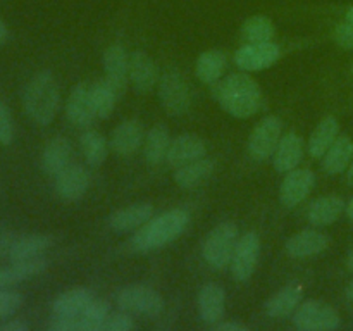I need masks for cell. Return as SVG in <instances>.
I'll return each instance as SVG.
<instances>
[{"instance_id":"46","label":"cell","mask_w":353,"mask_h":331,"mask_svg":"<svg viewBox=\"0 0 353 331\" xmlns=\"http://www.w3.org/2000/svg\"><path fill=\"white\" fill-rule=\"evenodd\" d=\"M347 181H348V185L353 186V161H352V164L348 166V169H347Z\"/></svg>"},{"instance_id":"21","label":"cell","mask_w":353,"mask_h":331,"mask_svg":"<svg viewBox=\"0 0 353 331\" xmlns=\"http://www.w3.org/2000/svg\"><path fill=\"white\" fill-rule=\"evenodd\" d=\"M226 309V293L216 283H207L199 293V312L205 323L217 324Z\"/></svg>"},{"instance_id":"24","label":"cell","mask_w":353,"mask_h":331,"mask_svg":"<svg viewBox=\"0 0 353 331\" xmlns=\"http://www.w3.org/2000/svg\"><path fill=\"white\" fill-rule=\"evenodd\" d=\"M347 209L343 199L338 195H326L319 197L314 200L307 210V219L314 224V226H330V224L336 223L343 210Z\"/></svg>"},{"instance_id":"3","label":"cell","mask_w":353,"mask_h":331,"mask_svg":"<svg viewBox=\"0 0 353 331\" xmlns=\"http://www.w3.org/2000/svg\"><path fill=\"white\" fill-rule=\"evenodd\" d=\"M190 223V214L185 209H171L140 226L131 238V247L137 252H152L174 241Z\"/></svg>"},{"instance_id":"30","label":"cell","mask_w":353,"mask_h":331,"mask_svg":"<svg viewBox=\"0 0 353 331\" xmlns=\"http://www.w3.org/2000/svg\"><path fill=\"white\" fill-rule=\"evenodd\" d=\"M340 137V123L334 116H326L321 119L316 130L312 131L309 138V154L310 157L319 159L324 157L327 148L333 145V141Z\"/></svg>"},{"instance_id":"31","label":"cell","mask_w":353,"mask_h":331,"mask_svg":"<svg viewBox=\"0 0 353 331\" xmlns=\"http://www.w3.org/2000/svg\"><path fill=\"white\" fill-rule=\"evenodd\" d=\"M169 145H171V137H169L168 128H165L164 124H155V126L150 128V131L145 134V161L150 166L161 164L165 159V155H168Z\"/></svg>"},{"instance_id":"38","label":"cell","mask_w":353,"mask_h":331,"mask_svg":"<svg viewBox=\"0 0 353 331\" xmlns=\"http://www.w3.org/2000/svg\"><path fill=\"white\" fill-rule=\"evenodd\" d=\"M14 140V121L9 107L0 99V145H9Z\"/></svg>"},{"instance_id":"14","label":"cell","mask_w":353,"mask_h":331,"mask_svg":"<svg viewBox=\"0 0 353 331\" xmlns=\"http://www.w3.org/2000/svg\"><path fill=\"white\" fill-rule=\"evenodd\" d=\"M65 116L76 128H88L97 117L92 103L88 83H78L65 102Z\"/></svg>"},{"instance_id":"40","label":"cell","mask_w":353,"mask_h":331,"mask_svg":"<svg viewBox=\"0 0 353 331\" xmlns=\"http://www.w3.org/2000/svg\"><path fill=\"white\" fill-rule=\"evenodd\" d=\"M134 328L133 319H131L128 314H114V316L107 317L105 324H103L102 330L105 331H130Z\"/></svg>"},{"instance_id":"29","label":"cell","mask_w":353,"mask_h":331,"mask_svg":"<svg viewBox=\"0 0 353 331\" xmlns=\"http://www.w3.org/2000/svg\"><path fill=\"white\" fill-rule=\"evenodd\" d=\"M214 169H216V162L212 159H196V161L190 162V164L176 168L174 181L181 188H195V186L202 185L203 181H207L212 176Z\"/></svg>"},{"instance_id":"15","label":"cell","mask_w":353,"mask_h":331,"mask_svg":"<svg viewBox=\"0 0 353 331\" xmlns=\"http://www.w3.org/2000/svg\"><path fill=\"white\" fill-rule=\"evenodd\" d=\"M143 140V124L138 119H126L114 128L112 134H110V148L116 155L130 157L141 147Z\"/></svg>"},{"instance_id":"32","label":"cell","mask_w":353,"mask_h":331,"mask_svg":"<svg viewBox=\"0 0 353 331\" xmlns=\"http://www.w3.org/2000/svg\"><path fill=\"white\" fill-rule=\"evenodd\" d=\"M226 64L228 61L224 52L207 50L200 54V57L196 59L195 72L200 81L205 83V85H214L216 81H219L223 72L226 71Z\"/></svg>"},{"instance_id":"27","label":"cell","mask_w":353,"mask_h":331,"mask_svg":"<svg viewBox=\"0 0 353 331\" xmlns=\"http://www.w3.org/2000/svg\"><path fill=\"white\" fill-rule=\"evenodd\" d=\"M92 300L93 297L90 293V290L81 288V286L65 290L64 293H61L52 302V312H54V316L59 317H78L81 316L83 310L86 309V305Z\"/></svg>"},{"instance_id":"11","label":"cell","mask_w":353,"mask_h":331,"mask_svg":"<svg viewBox=\"0 0 353 331\" xmlns=\"http://www.w3.org/2000/svg\"><path fill=\"white\" fill-rule=\"evenodd\" d=\"M314 185H316V174L310 169H293V171L286 172L285 179H283L281 188H279V200L288 209L296 207L309 197Z\"/></svg>"},{"instance_id":"22","label":"cell","mask_w":353,"mask_h":331,"mask_svg":"<svg viewBox=\"0 0 353 331\" xmlns=\"http://www.w3.org/2000/svg\"><path fill=\"white\" fill-rule=\"evenodd\" d=\"M303 299V286L300 283H290L288 286L279 290L265 303V312L274 319H285L295 312Z\"/></svg>"},{"instance_id":"42","label":"cell","mask_w":353,"mask_h":331,"mask_svg":"<svg viewBox=\"0 0 353 331\" xmlns=\"http://www.w3.org/2000/svg\"><path fill=\"white\" fill-rule=\"evenodd\" d=\"M30 324L23 319H10L6 323H0V331H28Z\"/></svg>"},{"instance_id":"28","label":"cell","mask_w":353,"mask_h":331,"mask_svg":"<svg viewBox=\"0 0 353 331\" xmlns=\"http://www.w3.org/2000/svg\"><path fill=\"white\" fill-rule=\"evenodd\" d=\"M353 161V140L348 134H340L333 141L323 159V169L327 174H340L347 171Z\"/></svg>"},{"instance_id":"9","label":"cell","mask_w":353,"mask_h":331,"mask_svg":"<svg viewBox=\"0 0 353 331\" xmlns=\"http://www.w3.org/2000/svg\"><path fill=\"white\" fill-rule=\"evenodd\" d=\"M259 254H261V238L255 231H248L238 238L230 264L231 274L236 281H247L252 278L257 268Z\"/></svg>"},{"instance_id":"25","label":"cell","mask_w":353,"mask_h":331,"mask_svg":"<svg viewBox=\"0 0 353 331\" xmlns=\"http://www.w3.org/2000/svg\"><path fill=\"white\" fill-rule=\"evenodd\" d=\"M69 161H71V143L64 137H55L45 145L41 152V169L48 176H57L62 169L68 168Z\"/></svg>"},{"instance_id":"2","label":"cell","mask_w":353,"mask_h":331,"mask_svg":"<svg viewBox=\"0 0 353 331\" xmlns=\"http://www.w3.org/2000/svg\"><path fill=\"white\" fill-rule=\"evenodd\" d=\"M24 112L38 126H48L57 116L61 90L50 71H40L30 79L23 95Z\"/></svg>"},{"instance_id":"49","label":"cell","mask_w":353,"mask_h":331,"mask_svg":"<svg viewBox=\"0 0 353 331\" xmlns=\"http://www.w3.org/2000/svg\"><path fill=\"white\" fill-rule=\"evenodd\" d=\"M347 297H348V299H350V300H353V279L350 281V285L347 286Z\"/></svg>"},{"instance_id":"26","label":"cell","mask_w":353,"mask_h":331,"mask_svg":"<svg viewBox=\"0 0 353 331\" xmlns=\"http://www.w3.org/2000/svg\"><path fill=\"white\" fill-rule=\"evenodd\" d=\"M52 245V237L45 233H31L24 234V237L16 238L10 245L7 257L12 262L17 261H28V259L40 257L48 247Z\"/></svg>"},{"instance_id":"6","label":"cell","mask_w":353,"mask_h":331,"mask_svg":"<svg viewBox=\"0 0 353 331\" xmlns=\"http://www.w3.org/2000/svg\"><path fill=\"white\" fill-rule=\"evenodd\" d=\"M293 323L303 331H326L336 330L341 324L336 309L321 300H307L300 303L293 316Z\"/></svg>"},{"instance_id":"4","label":"cell","mask_w":353,"mask_h":331,"mask_svg":"<svg viewBox=\"0 0 353 331\" xmlns=\"http://www.w3.org/2000/svg\"><path fill=\"white\" fill-rule=\"evenodd\" d=\"M238 241V226L231 221H224L219 223L212 231L209 233V237L205 238V243H203L202 255L203 261L207 262V265L216 271L228 268L231 264V259H233L234 247H236Z\"/></svg>"},{"instance_id":"37","label":"cell","mask_w":353,"mask_h":331,"mask_svg":"<svg viewBox=\"0 0 353 331\" xmlns=\"http://www.w3.org/2000/svg\"><path fill=\"white\" fill-rule=\"evenodd\" d=\"M24 299L19 292L9 288H0V321L16 314L23 305Z\"/></svg>"},{"instance_id":"36","label":"cell","mask_w":353,"mask_h":331,"mask_svg":"<svg viewBox=\"0 0 353 331\" xmlns=\"http://www.w3.org/2000/svg\"><path fill=\"white\" fill-rule=\"evenodd\" d=\"M109 317V303L105 300H92L79 316V330L100 331Z\"/></svg>"},{"instance_id":"23","label":"cell","mask_w":353,"mask_h":331,"mask_svg":"<svg viewBox=\"0 0 353 331\" xmlns=\"http://www.w3.org/2000/svg\"><path fill=\"white\" fill-rule=\"evenodd\" d=\"M47 259L34 257L28 259V261L12 262L7 268H0V288H10L26 279L34 278L47 269Z\"/></svg>"},{"instance_id":"45","label":"cell","mask_w":353,"mask_h":331,"mask_svg":"<svg viewBox=\"0 0 353 331\" xmlns=\"http://www.w3.org/2000/svg\"><path fill=\"white\" fill-rule=\"evenodd\" d=\"M7 38H9V30H7L6 23H3V21L0 19V47H2V45L6 43Z\"/></svg>"},{"instance_id":"5","label":"cell","mask_w":353,"mask_h":331,"mask_svg":"<svg viewBox=\"0 0 353 331\" xmlns=\"http://www.w3.org/2000/svg\"><path fill=\"white\" fill-rule=\"evenodd\" d=\"M159 100L169 116H183L192 107V93L181 72L168 71L159 78Z\"/></svg>"},{"instance_id":"50","label":"cell","mask_w":353,"mask_h":331,"mask_svg":"<svg viewBox=\"0 0 353 331\" xmlns=\"http://www.w3.org/2000/svg\"><path fill=\"white\" fill-rule=\"evenodd\" d=\"M347 265H348V269H350V271H353V250L350 252V255H348Z\"/></svg>"},{"instance_id":"20","label":"cell","mask_w":353,"mask_h":331,"mask_svg":"<svg viewBox=\"0 0 353 331\" xmlns=\"http://www.w3.org/2000/svg\"><path fill=\"white\" fill-rule=\"evenodd\" d=\"M154 217V205L148 202L131 203V205L123 207V209L116 210L112 216L109 217V226L114 231H131L137 228L143 226L147 221Z\"/></svg>"},{"instance_id":"33","label":"cell","mask_w":353,"mask_h":331,"mask_svg":"<svg viewBox=\"0 0 353 331\" xmlns=\"http://www.w3.org/2000/svg\"><path fill=\"white\" fill-rule=\"evenodd\" d=\"M79 145H81V152L90 166L99 168L105 162L107 154H109V143L102 133L95 130H86L79 138Z\"/></svg>"},{"instance_id":"13","label":"cell","mask_w":353,"mask_h":331,"mask_svg":"<svg viewBox=\"0 0 353 331\" xmlns=\"http://www.w3.org/2000/svg\"><path fill=\"white\" fill-rule=\"evenodd\" d=\"M205 152L207 145L202 138L192 133H185L171 140L165 161H168L171 168L176 169L185 164H190V162L196 161V159L205 157Z\"/></svg>"},{"instance_id":"41","label":"cell","mask_w":353,"mask_h":331,"mask_svg":"<svg viewBox=\"0 0 353 331\" xmlns=\"http://www.w3.org/2000/svg\"><path fill=\"white\" fill-rule=\"evenodd\" d=\"M48 330L52 331H81L79 330V316L78 317H59L55 316L48 324Z\"/></svg>"},{"instance_id":"1","label":"cell","mask_w":353,"mask_h":331,"mask_svg":"<svg viewBox=\"0 0 353 331\" xmlns=\"http://www.w3.org/2000/svg\"><path fill=\"white\" fill-rule=\"evenodd\" d=\"M217 102L230 116L247 119L254 116L262 103V90L259 83L247 72H234L214 90Z\"/></svg>"},{"instance_id":"48","label":"cell","mask_w":353,"mask_h":331,"mask_svg":"<svg viewBox=\"0 0 353 331\" xmlns=\"http://www.w3.org/2000/svg\"><path fill=\"white\" fill-rule=\"evenodd\" d=\"M347 214H348V217H350V221L353 223V199L350 200V202H348V205H347Z\"/></svg>"},{"instance_id":"47","label":"cell","mask_w":353,"mask_h":331,"mask_svg":"<svg viewBox=\"0 0 353 331\" xmlns=\"http://www.w3.org/2000/svg\"><path fill=\"white\" fill-rule=\"evenodd\" d=\"M345 21H348V23H353V6L348 7L347 12H345Z\"/></svg>"},{"instance_id":"17","label":"cell","mask_w":353,"mask_h":331,"mask_svg":"<svg viewBox=\"0 0 353 331\" xmlns=\"http://www.w3.org/2000/svg\"><path fill=\"white\" fill-rule=\"evenodd\" d=\"M330 238L327 234L321 233L317 230H303L288 238L285 248L286 254L293 259H307L319 255L330 247Z\"/></svg>"},{"instance_id":"39","label":"cell","mask_w":353,"mask_h":331,"mask_svg":"<svg viewBox=\"0 0 353 331\" xmlns=\"http://www.w3.org/2000/svg\"><path fill=\"white\" fill-rule=\"evenodd\" d=\"M333 38L340 47L347 48V50H353V23H340L333 31Z\"/></svg>"},{"instance_id":"44","label":"cell","mask_w":353,"mask_h":331,"mask_svg":"<svg viewBox=\"0 0 353 331\" xmlns=\"http://www.w3.org/2000/svg\"><path fill=\"white\" fill-rule=\"evenodd\" d=\"M216 330L217 331H247L248 328L240 323H231V321H228V323H221L219 321V323L216 324Z\"/></svg>"},{"instance_id":"8","label":"cell","mask_w":353,"mask_h":331,"mask_svg":"<svg viewBox=\"0 0 353 331\" xmlns=\"http://www.w3.org/2000/svg\"><path fill=\"white\" fill-rule=\"evenodd\" d=\"M283 121L278 116H268L254 128L248 138V154L255 161H265L274 155L276 147L281 140Z\"/></svg>"},{"instance_id":"18","label":"cell","mask_w":353,"mask_h":331,"mask_svg":"<svg viewBox=\"0 0 353 331\" xmlns=\"http://www.w3.org/2000/svg\"><path fill=\"white\" fill-rule=\"evenodd\" d=\"M159 69L150 55L137 50L130 55V83L134 92L148 93L159 83Z\"/></svg>"},{"instance_id":"19","label":"cell","mask_w":353,"mask_h":331,"mask_svg":"<svg viewBox=\"0 0 353 331\" xmlns=\"http://www.w3.org/2000/svg\"><path fill=\"white\" fill-rule=\"evenodd\" d=\"M303 140L295 131L283 134L274 150V169L278 172H290L300 166L303 159Z\"/></svg>"},{"instance_id":"34","label":"cell","mask_w":353,"mask_h":331,"mask_svg":"<svg viewBox=\"0 0 353 331\" xmlns=\"http://www.w3.org/2000/svg\"><path fill=\"white\" fill-rule=\"evenodd\" d=\"M241 33L248 43H264V41H272L274 38V23L268 16L255 14L248 17L241 26Z\"/></svg>"},{"instance_id":"7","label":"cell","mask_w":353,"mask_h":331,"mask_svg":"<svg viewBox=\"0 0 353 331\" xmlns=\"http://www.w3.org/2000/svg\"><path fill=\"white\" fill-rule=\"evenodd\" d=\"M117 303L121 309L145 317H157L164 310V299L161 293L145 285L124 286L117 293Z\"/></svg>"},{"instance_id":"16","label":"cell","mask_w":353,"mask_h":331,"mask_svg":"<svg viewBox=\"0 0 353 331\" xmlns=\"http://www.w3.org/2000/svg\"><path fill=\"white\" fill-rule=\"evenodd\" d=\"M90 186V172L83 166H68L55 176V193L65 202L79 200Z\"/></svg>"},{"instance_id":"51","label":"cell","mask_w":353,"mask_h":331,"mask_svg":"<svg viewBox=\"0 0 353 331\" xmlns=\"http://www.w3.org/2000/svg\"><path fill=\"white\" fill-rule=\"evenodd\" d=\"M352 72H353V64H352Z\"/></svg>"},{"instance_id":"10","label":"cell","mask_w":353,"mask_h":331,"mask_svg":"<svg viewBox=\"0 0 353 331\" xmlns=\"http://www.w3.org/2000/svg\"><path fill=\"white\" fill-rule=\"evenodd\" d=\"M103 71L105 81L112 86L117 97L124 95L130 83V55L121 45L114 43L103 52Z\"/></svg>"},{"instance_id":"12","label":"cell","mask_w":353,"mask_h":331,"mask_svg":"<svg viewBox=\"0 0 353 331\" xmlns=\"http://www.w3.org/2000/svg\"><path fill=\"white\" fill-rule=\"evenodd\" d=\"M281 52L279 47L272 41L264 43H247L238 48L234 54V62L243 71H262L274 64L279 59Z\"/></svg>"},{"instance_id":"35","label":"cell","mask_w":353,"mask_h":331,"mask_svg":"<svg viewBox=\"0 0 353 331\" xmlns=\"http://www.w3.org/2000/svg\"><path fill=\"white\" fill-rule=\"evenodd\" d=\"M90 95H92V103L97 117H100V119H105L112 114L116 100L119 99L105 79H100L95 85H90Z\"/></svg>"},{"instance_id":"43","label":"cell","mask_w":353,"mask_h":331,"mask_svg":"<svg viewBox=\"0 0 353 331\" xmlns=\"http://www.w3.org/2000/svg\"><path fill=\"white\" fill-rule=\"evenodd\" d=\"M14 240H16V237H14L12 231L0 228V255H6L9 252Z\"/></svg>"}]
</instances>
